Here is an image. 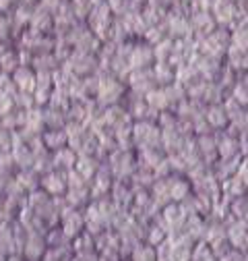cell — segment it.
<instances>
[{
  "mask_svg": "<svg viewBox=\"0 0 248 261\" xmlns=\"http://www.w3.org/2000/svg\"><path fill=\"white\" fill-rule=\"evenodd\" d=\"M195 241L189 239L184 232L180 234H172L166 239V243L158 249L160 257H166L170 261H191V253H193Z\"/></svg>",
  "mask_w": 248,
  "mask_h": 261,
  "instance_id": "cell-1",
  "label": "cell"
},
{
  "mask_svg": "<svg viewBox=\"0 0 248 261\" xmlns=\"http://www.w3.org/2000/svg\"><path fill=\"white\" fill-rule=\"evenodd\" d=\"M96 249L100 261H124L120 237L116 230H106L100 237H96Z\"/></svg>",
  "mask_w": 248,
  "mask_h": 261,
  "instance_id": "cell-2",
  "label": "cell"
},
{
  "mask_svg": "<svg viewBox=\"0 0 248 261\" xmlns=\"http://www.w3.org/2000/svg\"><path fill=\"white\" fill-rule=\"evenodd\" d=\"M160 220L164 224V228L168 230V237L172 234H180L184 232L186 220H189V214H186L182 203H170L160 212Z\"/></svg>",
  "mask_w": 248,
  "mask_h": 261,
  "instance_id": "cell-3",
  "label": "cell"
},
{
  "mask_svg": "<svg viewBox=\"0 0 248 261\" xmlns=\"http://www.w3.org/2000/svg\"><path fill=\"white\" fill-rule=\"evenodd\" d=\"M46 251H48L46 232H27L25 245L21 249L25 261H42L46 257Z\"/></svg>",
  "mask_w": 248,
  "mask_h": 261,
  "instance_id": "cell-4",
  "label": "cell"
},
{
  "mask_svg": "<svg viewBox=\"0 0 248 261\" xmlns=\"http://www.w3.org/2000/svg\"><path fill=\"white\" fill-rule=\"evenodd\" d=\"M40 189L44 193H48L50 197H65L67 189H69V176L67 172H58V170H50L42 176L40 180Z\"/></svg>",
  "mask_w": 248,
  "mask_h": 261,
  "instance_id": "cell-5",
  "label": "cell"
},
{
  "mask_svg": "<svg viewBox=\"0 0 248 261\" xmlns=\"http://www.w3.org/2000/svg\"><path fill=\"white\" fill-rule=\"evenodd\" d=\"M118 180H124L133 176L135 172V160L127 149H118L110 155V168H108Z\"/></svg>",
  "mask_w": 248,
  "mask_h": 261,
  "instance_id": "cell-6",
  "label": "cell"
},
{
  "mask_svg": "<svg viewBox=\"0 0 248 261\" xmlns=\"http://www.w3.org/2000/svg\"><path fill=\"white\" fill-rule=\"evenodd\" d=\"M58 226H60V230L65 232L67 239L75 241L85 232V216H83L81 210H71V212H67L65 216L60 218Z\"/></svg>",
  "mask_w": 248,
  "mask_h": 261,
  "instance_id": "cell-7",
  "label": "cell"
},
{
  "mask_svg": "<svg viewBox=\"0 0 248 261\" xmlns=\"http://www.w3.org/2000/svg\"><path fill=\"white\" fill-rule=\"evenodd\" d=\"M226 232H228V243H230L234 249L244 251L246 239H248V222H246V220L230 218V220L226 222Z\"/></svg>",
  "mask_w": 248,
  "mask_h": 261,
  "instance_id": "cell-8",
  "label": "cell"
},
{
  "mask_svg": "<svg viewBox=\"0 0 248 261\" xmlns=\"http://www.w3.org/2000/svg\"><path fill=\"white\" fill-rule=\"evenodd\" d=\"M0 253L5 255H19L17 253V243H15V228L13 222L0 224Z\"/></svg>",
  "mask_w": 248,
  "mask_h": 261,
  "instance_id": "cell-9",
  "label": "cell"
},
{
  "mask_svg": "<svg viewBox=\"0 0 248 261\" xmlns=\"http://www.w3.org/2000/svg\"><path fill=\"white\" fill-rule=\"evenodd\" d=\"M42 143H44V147H48L52 151H58L62 147H67L69 135H67V130H62V128L60 130L58 128H52V130H48V133H44Z\"/></svg>",
  "mask_w": 248,
  "mask_h": 261,
  "instance_id": "cell-10",
  "label": "cell"
},
{
  "mask_svg": "<svg viewBox=\"0 0 248 261\" xmlns=\"http://www.w3.org/2000/svg\"><path fill=\"white\" fill-rule=\"evenodd\" d=\"M158 257H160V253H158V249H155V247H151L147 243H139L131 251L129 261H158Z\"/></svg>",
  "mask_w": 248,
  "mask_h": 261,
  "instance_id": "cell-11",
  "label": "cell"
},
{
  "mask_svg": "<svg viewBox=\"0 0 248 261\" xmlns=\"http://www.w3.org/2000/svg\"><path fill=\"white\" fill-rule=\"evenodd\" d=\"M191 261H217V257H215L213 249H211L205 241H199V243H195V247H193Z\"/></svg>",
  "mask_w": 248,
  "mask_h": 261,
  "instance_id": "cell-12",
  "label": "cell"
},
{
  "mask_svg": "<svg viewBox=\"0 0 248 261\" xmlns=\"http://www.w3.org/2000/svg\"><path fill=\"white\" fill-rule=\"evenodd\" d=\"M207 120H209L213 126H217V128L226 126V122H228V118H226V112H224V110H220V108H213V110L207 114Z\"/></svg>",
  "mask_w": 248,
  "mask_h": 261,
  "instance_id": "cell-13",
  "label": "cell"
},
{
  "mask_svg": "<svg viewBox=\"0 0 248 261\" xmlns=\"http://www.w3.org/2000/svg\"><path fill=\"white\" fill-rule=\"evenodd\" d=\"M236 176L240 178V182L248 189V158H244L242 162H240V166H238V172H236Z\"/></svg>",
  "mask_w": 248,
  "mask_h": 261,
  "instance_id": "cell-14",
  "label": "cell"
},
{
  "mask_svg": "<svg viewBox=\"0 0 248 261\" xmlns=\"http://www.w3.org/2000/svg\"><path fill=\"white\" fill-rule=\"evenodd\" d=\"M7 261H25V259H23V255H11Z\"/></svg>",
  "mask_w": 248,
  "mask_h": 261,
  "instance_id": "cell-15",
  "label": "cell"
},
{
  "mask_svg": "<svg viewBox=\"0 0 248 261\" xmlns=\"http://www.w3.org/2000/svg\"><path fill=\"white\" fill-rule=\"evenodd\" d=\"M244 253L248 255V239H246V247H244Z\"/></svg>",
  "mask_w": 248,
  "mask_h": 261,
  "instance_id": "cell-16",
  "label": "cell"
},
{
  "mask_svg": "<svg viewBox=\"0 0 248 261\" xmlns=\"http://www.w3.org/2000/svg\"><path fill=\"white\" fill-rule=\"evenodd\" d=\"M67 261H79V259H77V257L73 255V257H71V259H67Z\"/></svg>",
  "mask_w": 248,
  "mask_h": 261,
  "instance_id": "cell-17",
  "label": "cell"
},
{
  "mask_svg": "<svg viewBox=\"0 0 248 261\" xmlns=\"http://www.w3.org/2000/svg\"><path fill=\"white\" fill-rule=\"evenodd\" d=\"M124 261H129V259H124Z\"/></svg>",
  "mask_w": 248,
  "mask_h": 261,
  "instance_id": "cell-18",
  "label": "cell"
}]
</instances>
